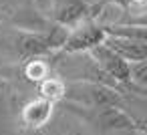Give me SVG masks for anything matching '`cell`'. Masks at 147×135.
<instances>
[{"label": "cell", "mask_w": 147, "mask_h": 135, "mask_svg": "<svg viewBox=\"0 0 147 135\" xmlns=\"http://www.w3.org/2000/svg\"><path fill=\"white\" fill-rule=\"evenodd\" d=\"M65 97L73 103L95 111L103 107H121L119 105V91H113L111 87L97 83V81H83V83H71L65 85Z\"/></svg>", "instance_id": "6da1fadb"}, {"label": "cell", "mask_w": 147, "mask_h": 135, "mask_svg": "<svg viewBox=\"0 0 147 135\" xmlns=\"http://www.w3.org/2000/svg\"><path fill=\"white\" fill-rule=\"evenodd\" d=\"M105 41V30L99 22L95 20H81L79 24H75L73 28L67 30L65 41H63V51L69 55H81V53H89L95 47L103 45Z\"/></svg>", "instance_id": "7a4b0ae2"}, {"label": "cell", "mask_w": 147, "mask_h": 135, "mask_svg": "<svg viewBox=\"0 0 147 135\" xmlns=\"http://www.w3.org/2000/svg\"><path fill=\"white\" fill-rule=\"evenodd\" d=\"M89 57L93 59L97 69L105 77H109L115 85H129V63L117 57L111 49H107L105 45H99L93 51H89Z\"/></svg>", "instance_id": "3957f363"}, {"label": "cell", "mask_w": 147, "mask_h": 135, "mask_svg": "<svg viewBox=\"0 0 147 135\" xmlns=\"http://www.w3.org/2000/svg\"><path fill=\"white\" fill-rule=\"evenodd\" d=\"M45 135H97L77 111H57L42 127Z\"/></svg>", "instance_id": "277c9868"}, {"label": "cell", "mask_w": 147, "mask_h": 135, "mask_svg": "<svg viewBox=\"0 0 147 135\" xmlns=\"http://www.w3.org/2000/svg\"><path fill=\"white\" fill-rule=\"evenodd\" d=\"M93 117H83L91 127L97 125L103 131H133L135 129V119L123 111V107H103L91 111Z\"/></svg>", "instance_id": "5b68a950"}, {"label": "cell", "mask_w": 147, "mask_h": 135, "mask_svg": "<svg viewBox=\"0 0 147 135\" xmlns=\"http://www.w3.org/2000/svg\"><path fill=\"white\" fill-rule=\"evenodd\" d=\"M103 45L111 49L117 57H121L125 63H137L147 59V43L139 41H127V38H115V36H105Z\"/></svg>", "instance_id": "8992f818"}, {"label": "cell", "mask_w": 147, "mask_h": 135, "mask_svg": "<svg viewBox=\"0 0 147 135\" xmlns=\"http://www.w3.org/2000/svg\"><path fill=\"white\" fill-rule=\"evenodd\" d=\"M53 113H55V103H51V101H47V99L40 97V99H36V101H30V103L24 107V111H22V121H24L28 127L40 131V129L49 123V119L53 117Z\"/></svg>", "instance_id": "52a82bcc"}, {"label": "cell", "mask_w": 147, "mask_h": 135, "mask_svg": "<svg viewBox=\"0 0 147 135\" xmlns=\"http://www.w3.org/2000/svg\"><path fill=\"white\" fill-rule=\"evenodd\" d=\"M87 4L83 0H63V2L57 6L55 12V20L61 26H75L81 20H87Z\"/></svg>", "instance_id": "ba28073f"}, {"label": "cell", "mask_w": 147, "mask_h": 135, "mask_svg": "<svg viewBox=\"0 0 147 135\" xmlns=\"http://www.w3.org/2000/svg\"><path fill=\"white\" fill-rule=\"evenodd\" d=\"M16 45L22 55H30V57H38V55L53 51L55 47H61L55 38H51L47 34H20Z\"/></svg>", "instance_id": "9c48e42d"}, {"label": "cell", "mask_w": 147, "mask_h": 135, "mask_svg": "<svg viewBox=\"0 0 147 135\" xmlns=\"http://www.w3.org/2000/svg\"><path fill=\"white\" fill-rule=\"evenodd\" d=\"M103 30H105V36H115V38H127V41L147 43V28H145V24H139V22L109 24V26H103Z\"/></svg>", "instance_id": "30bf717a"}, {"label": "cell", "mask_w": 147, "mask_h": 135, "mask_svg": "<svg viewBox=\"0 0 147 135\" xmlns=\"http://www.w3.org/2000/svg\"><path fill=\"white\" fill-rule=\"evenodd\" d=\"M129 85L137 91H145V87H147V59L129 65Z\"/></svg>", "instance_id": "8fae6325"}, {"label": "cell", "mask_w": 147, "mask_h": 135, "mask_svg": "<svg viewBox=\"0 0 147 135\" xmlns=\"http://www.w3.org/2000/svg\"><path fill=\"white\" fill-rule=\"evenodd\" d=\"M40 93H42V99L55 103V101H59V99L65 97V83L59 81V79L47 77V79L42 81V85H40Z\"/></svg>", "instance_id": "7c38bea8"}, {"label": "cell", "mask_w": 147, "mask_h": 135, "mask_svg": "<svg viewBox=\"0 0 147 135\" xmlns=\"http://www.w3.org/2000/svg\"><path fill=\"white\" fill-rule=\"evenodd\" d=\"M26 75H28L32 81H45V79H47V65H42L40 61H32V63L26 67Z\"/></svg>", "instance_id": "4fadbf2b"}, {"label": "cell", "mask_w": 147, "mask_h": 135, "mask_svg": "<svg viewBox=\"0 0 147 135\" xmlns=\"http://www.w3.org/2000/svg\"><path fill=\"white\" fill-rule=\"evenodd\" d=\"M34 135H45V133H42V131H36V133H34Z\"/></svg>", "instance_id": "5bb4252c"}, {"label": "cell", "mask_w": 147, "mask_h": 135, "mask_svg": "<svg viewBox=\"0 0 147 135\" xmlns=\"http://www.w3.org/2000/svg\"><path fill=\"white\" fill-rule=\"evenodd\" d=\"M2 18H4V16H2V12H0V22H2Z\"/></svg>", "instance_id": "9a60e30c"}]
</instances>
